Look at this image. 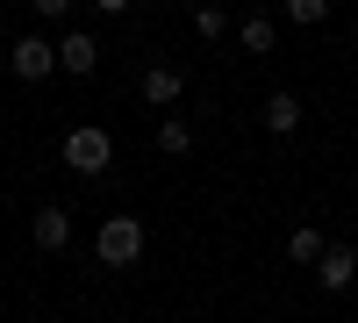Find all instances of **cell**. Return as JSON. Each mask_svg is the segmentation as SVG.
<instances>
[{"label": "cell", "mask_w": 358, "mask_h": 323, "mask_svg": "<svg viewBox=\"0 0 358 323\" xmlns=\"http://www.w3.org/2000/svg\"><path fill=\"white\" fill-rule=\"evenodd\" d=\"M65 165L79 172V180H101V172L115 165V137H108L101 123H79V130H65Z\"/></svg>", "instance_id": "1"}, {"label": "cell", "mask_w": 358, "mask_h": 323, "mask_svg": "<svg viewBox=\"0 0 358 323\" xmlns=\"http://www.w3.org/2000/svg\"><path fill=\"white\" fill-rule=\"evenodd\" d=\"M94 252H101V266H136L143 259V223L136 216H108L94 230Z\"/></svg>", "instance_id": "2"}, {"label": "cell", "mask_w": 358, "mask_h": 323, "mask_svg": "<svg viewBox=\"0 0 358 323\" xmlns=\"http://www.w3.org/2000/svg\"><path fill=\"white\" fill-rule=\"evenodd\" d=\"M8 72H15L22 86L50 79V72H57V43H43V36H15V50H8Z\"/></svg>", "instance_id": "3"}, {"label": "cell", "mask_w": 358, "mask_h": 323, "mask_svg": "<svg viewBox=\"0 0 358 323\" xmlns=\"http://www.w3.org/2000/svg\"><path fill=\"white\" fill-rule=\"evenodd\" d=\"M315 280H322V295H351L358 287V245H330L322 266H315Z\"/></svg>", "instance_id": "4"}, {"label": "cell", "mask_w": 358, "mask_h": 323, "mask_svg": "<svg viewBox=\"0 0 358 323\" xmlns=\"http://www.w3.org/2000/svg\"><path fill=\"white\" fill-rule=\"evenodd\" d=\"M57 72H72V79H94V72H101V43L86 36V29L57 36Z\"/></svg>", "instance_id": "5"}, {"label": "cell", "mask_w": 358, "mask_h": 323, "mask_svg": "<svg viewBox=\"0 0 358 323\" xmlns=\"http://www.w3.org/2000/svg\"><path fill=\"white\" fill-rule=\"evenodd\" d=\"M29 238H36V252H65L72 245V216L57 209V201H43V209L29 216Z\"/></svg>", "instance_id": "6"}, {"label": "cell", "mask_w": 358, "mask_h": 323, "mask_svg": "<svg viewBox=\"0 0 358 323\" xmlns=\"http://www.w3.org/2000/svg\"><path fill=\"white\" fill-rule=\"evenodd\" d=\"M136 94L151 101V108H172L179 94H187V79H179V65H143V79H136Z\"/></svg>", "instance_id": "7"}, {"label": "cell", "mask_w": 358, "mask_h": 323, "mask_svg": "<svg viewBox=\"0 0 358 323\" xmlns=\"http://www.w3.org/2000/svg\"><path fill=\"white\" fill-rule=\"evenodd\" d=\"M258 123L273 130V137H294V130H301V94H287V86H280V94H265Z\"/></svg>", "instance_id": "8"}, {"label": "cell", "mask_w": 358, "mask_h": 323, "mask_svg": "<svg viewBox=\"0 0 358 323\" xmlns=\"http://www.w3.org/2000/svg\"><path fill=\"white\" fill-rule=\"evenodd\" d=\"M236 43H244L251 57H265V50L280 43V22L273 15H244V22H236Z\"/></svg>", "instance_id": "9"}, {"label": "cell", "mask_w": 358, "mask_h": 323, "mask_svg": "<svg viewBox=\"0 0 358 323\" xmlns=\"http://www.w3.org/2000/svg\"><path fill=\"white\" fill-rule=\"evenodd\" d=\"M322 252H330V238H322V230H287V259H294V266H322Z\"/></svg>", "instance_id": "10"}, {"label": "cell", "mask_w": 358, "mask_h": 323, "mask_svg": "<svg viewBox=\"0 0 358 323\" xmlns=\"http://www.w3.org/2000/svg\"><path fill=\"white\" fill-rule=\"evenodd\" d=\"M158 151L165 158H187L194 151V123H187V115H165V123H158Z\"/></svg>", "instance_id": "11"}, {"label": "cell", "mask_w": 358, "mask_h": 323, "mask_svg": "<svg viewBox=\"0 0 358 323\" xmlns=\"http://www.w3.org/2000/svg\"><path fill=\"white\" fill-rule=\"evenodd\" d=\"M287 22L294 29H322L330 22V0H287Z\"/></svg>", "instance_id": "12"}, {"label": "cell", "mask_w": 358, "mask_h": 323, "mask_svg": "<svg viewBox=\"0 0 358 323\" xmlns=\"http://www.w3.org/2000/svg\"><path fill=\"white\" fill-rule=\"evenodd\" d=\"M229 29H236V22H229L222 8H194V36H201V43H215V36H229Z\"/></svg>", "instance_id": "13"}, {"label": "cell", "mask_w": 358, "mask_h": 323, "mask_svg": "<svg viewBox=\"0 0 358 323\" xmlns=\"http://www.w3.org/2000/svg\"><path fill=\"white\" fill-rule=\"evenodd\" d=\"M351 187H358V172H351Z\"/></svg>", "instance_id": "14"}, {"label": "cell", "mask_w": 358, "mask_h": 323, "mask_svg": "<svg viewBox=\"0 0 358 323\" xmlns=\"http://www.w3.org/2000/svg\"><path fill=\"white\" fill-rule=\"evenodd\" d=\"M29 323H43V316H29Z\"/></svg>", "instance_id": "15"}]
</instances>
